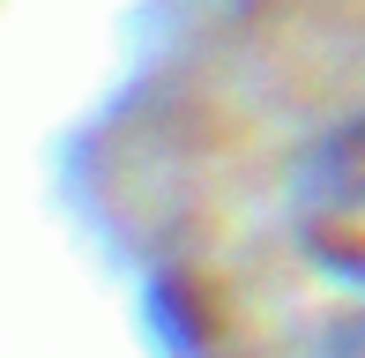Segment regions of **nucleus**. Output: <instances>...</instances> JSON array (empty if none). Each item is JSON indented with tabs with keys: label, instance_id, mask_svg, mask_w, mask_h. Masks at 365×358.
<instances>
[{
	"label": "nucleus",
	"instance_id": "nucleus-1",
	"mask_svg": "<svg viewBox=\"0 0 365 358\" xmlns=\"http://www.w3.org/2000/svg\"><path fill=\"white\" fill-rule=\"evenodd\" d=\"M298 232L321 262L365 276V120L328 135L298 179Z\"/></svg>",
	"mask_w": 365,
	"mask_h": 358
},
{
	"label": "nucleus",
	"instance_id": "nucleus-2",
	"mask_svg": "<svg viewBox=\"0 0 365 358\" xmlns=\"http://www.w3.org/2000/svg\"><path fill=\"white\" fill-rule=\"evenodd\" d=\"M336 358H365V321H351V329L336 336Z\"/></svg>",
	"mask_w": 365,
	"mask_h": 358
}]
</instances>
